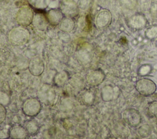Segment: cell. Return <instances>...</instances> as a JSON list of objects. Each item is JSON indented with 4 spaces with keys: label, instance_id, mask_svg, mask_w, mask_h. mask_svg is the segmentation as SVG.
I'll return each instance as SVG.
<instances>
[{
    "label": "cell",
    "instance_id": "cell-1",
    "mask_svg": "<svg viewBox=\"0 0 157 139\" xmlns=\"http://www.w3.org/2000/svg\"><path fill=\"white\" fill-rule=\"evenodd\" d=\"M8 39L12 45H21L28 42L29 39V32L25 26L19 25L10 31Z\"/></svg>",
    "mask_w": 157,
    "mask_h": 139
},
{
    "label": "cell",
    "instance_id": "cell-2",
    "mask_svg": "<svg viewBox=\"0 0 157 139\" xmlns=\"http://www.w3.org/2000/svg\"><path fill=\"white\" fill-rule=\"evenodd\" d=\"M37 97L46 105H53L56 99V93L53 86L48 83L43 84L39 89Z\"/></svg>",
    "mask_w": 157,
    "mask_h": 139
},
{
    "label": "cell",
    "instance_id": "cell-3",
    "mask_svg": "<svg viewBox=\"0 0 157 139\" xmlns=\"http://www.w3.org/2000/svg\"><path fill=\"white\" fill-rule=\"evenodd\" d=\"M21 110L25 116H36L42 110V102L38 97L28 98L23 103Z\"/></svg>",
    "mask_w": 157,
    "mask_h": 139
},
{
    "label": "cell",
    "instance_id": "cell-4",
    "mask_svg": "<svg viewBox=\"0 0 157 139\" xmlns=\"http://www.w3.org/2000/svg\"><path fill=\"white\" fill-rule=\"evenodd\" d=\"M135 88L140 95L148 96L155 92L156 85L152 80L148 78H142L136 81Z\"/></svg>",
    "mask_w": 157,
    "mask_h": 139
},
{
    "label": "cell",
    "instance_id": "cell-5",
    "mask_svg": "<svg viewBox=\"0 0 157 139\" xmlns=\"http://www.w3.org/2000/svg\"><path fill=\"white\" fill-rule=\"evenodd\" d=\"M34 15V13L30 6H24L17 11L15 20L20 26L26 27L32 23Z\"/></svg>",
    "mask_w": 157,
    "mask_h": 139
},
{
    "label": "cell",
    "instance_id": "cell-6",
    "mask_svg": "<svg viewBox=\"0 0 157 139\" xmlns=\"http://www.w3.org/2000/svg\"><path fill=\"white\" fill-rule=\"evenodd\" d=\"M122 116L125 123L132 127H138L142 122L141 115L135 108H129L126 109L123 111Z\"/></svg>",
    "mask_w": 157,
    "mask_h": 139
},
{
    "label": "cell",
    "instance_id": "cell-7",
    "mask_svg": "<svg viewBox=\"0 0 157 139\" xmlns=\"http://www.w3.org/2000/svg\"><path fill=\"white\" fill-rule=\"evenodd\" d=\"M59 9L64 17L74 18L78 15V6L74 0H62Z\"/></svg>",
    "mask_w": 157,
    "mask_h": 139
},
{
    "label": "cell",
    "instance_id": "cell-8",
    "mask_svg": "<svg viewBox=\"0 0 157 139\" xmlns=\"http://www.w3.org/2000/svg\"><path fill=\"white\" fill-rule=\"evenodd\" d=\"M112 20V15L110 11L107 9H102L96 14L94 19V24L98 28L103 29L109 26Z\"/></svg>",
    "mask_w": 157,
    "mask_h": 139
},
{
    "label": "cell",
    "instance_id": "cell-9",
    "mask_svg": "<svg viewBox=\"0 0 157 139\" xmlns=\"http://www.w3.org/2000/svg\"><path fill=\"white\" fill-rule=\"evenodd\" d=\"M105 74L100 69L90 70L86 75V83L91 87H96L100 85L105 80Z\"/></svg>",
    "mask_w": 157,
    "mask_h": 139
},
{
    "label": "cell",
    "instance_id": "cell-10",
    "mask_svg": "<svg viewBox=\"0 0 157 139\" xmlns=\"http://www.w3.org/2000/svg\"><path fill=\"white\" fill-rule=\"evenodd\" d=\"M96 91L94 87L85 89L79 92L77 95V99L78 102L85 106L92 105L96 100Z\"/></svg>",
    "mask_w": 157,
    "mask_h": 139
},
{
    "label": "cell",
    "instance_id": "cell-11",
    "mask_svg": "<svg viewBox=\"0 0 157 139\" xmlns=\"http://www.w3.org/2000/svg\"><path fill=\"white\" fill-rule=\"evenodd\" d=\"M148 24L145 16L140 13H136L128 19V25L132 29L141 30L144 29Z\"/></svg>",
    "mask_w": 157,
    "mask_h": 139
},
{
    "label": "cell",
    "instance_id": "cell-12",
    "mask_svg": "<svg viewBox=\"0 0 157 139\" xmlns=\"http://www.w3.org/2000/svg\"><path fill=\"white\" fill-rule=\"evenodd\" d=\"M120 91L117 86L112 85H106L101 91V96L104 102H111L118 97Z\"/></svg>",
    "mask_w": 157,
    "mask_h": 139
},
{
    "label": "cell",
    "instance_id": "cell-13",
    "mask_svg": "<svg viewBox=\"0 0 157 139\" xmlns=\"http://www.w3.org/2000/svg\"><path fill=\"white\" fill-rule=\"evenodd\" d=\"M44 69L45 66L44 61L40 57H34L29 61L28 70L31 75L36 77L40 76L43 73Z\"/></svg>",
    "mask_w": 157,
    "mask_h": 139
},
{
    "label": "cell",
    "instance_id": "cell-14",
    "mask_svg": "<svg viewBox=\"0 0 157 139\" xmlns=\"http://www.w3.org/2000/svg\"><path fill=\"white\" fill-rule=\"evenodd\" d=\"M45 15L49 24L53 26H58V24L64 17L59 8H54L50 9L47 12Z\"/></svg>",
    "mask_w": 157,
    "mask_h": 139
},
{
    "label": "cell",
    "instance_id": "cell-15",
    "mask_svg": "<svg viewBox=\"0 0 157 139\" xmlns=\"http://www.w3.org/2000/svg\"><path fill=\"white\" fill-rule=\"evenodd\" d=\"M32 24L36 29L41 31H45L49 24L45 14L40 12L34 15Z\"/></svg>",
    "mask_w": 157,
    "mask_h": 139
},
{
    "label": "cell",
    "instance_id": "cell-16",
    "mask_svg": "<svg viewBox=\"0 0 157 139\" xmlns=\"http://www.w3.org/2000/svg\"><path fill=\"white\" fill-rule=\"evenodd\" d=\"M10 138L13 139H26L29 135L25 126L21 125H15L9 129Z\"/></svg>",
    "mask_w": 157,
    "mask_h": 139
},
{
    "label": "cell",
    "instance_id": "cell-17",
    "mask_svg": "<svg viewBox=\"0 0 157 139\" xmlns=\"http://www.w3.org/2000/svg\"><path fill=\"white\" fill-rule=\"evenodd\" d=\"M69 78V74L66 70L56 72L53 78V83L55 86L61 87L64 86Z\"/></svg>",
    "mask_w": 157,
    "mask_h": 139
},
{
    "label": "cell",
    "instance_id": "cell-18",
    "mask_svg": "<svg viewBox=\"0 0 157 139\" xmlns=\"http://www.w3.org/2000/svg\"><path fill=\"white\" fill-rule=\"evenodd\" d=\"M58 27L59 29L64 32H70L73 31L75 28V21L72 18L64 17L58 24Z\"/></svg>",
    "mask_w": 157,
    "mask_h": 139
},
{
    "label": "cell",
    "instance_id": "cell-19",
    "mask_svg": "<svg viewBox=\"0 0 157 139\" xmlns=\"http://www.w3.org/2000/svg\"><path fill=\"white\" fill-rule=\"evenodd\" d=\"M76 58L82 64H87L91 61L92 54L88 50L82 48L77 51Z\"/></svg>",
    "mask_w": 157,
    "mask_h": 139
},
{
    "label": "cell",
    "instance_id": "cell-20",
    "mask_svg": "<svg viewBox=\"0 0 157 139\" xmlns=\"http://www.w3.org/2000/svg\"><path fill=\"white\" fill-rule=\"evenodd\" d=\"M25 127L26 128L28 133L30 136L36 135L39 131L40 126L38 122L35 119H31L28 121L25 124Z\"/></svg>",
    "mask_w": 157,
    "mask_h": 139
},
{
    "label": "cell",
    "instance_id": "cell-21",
    "mask_svg": "<svg viewBox=\"0 0 157 139\" xmlns=\"http://www.w3.org/2000/svg\"><path fill=\"white\" fill-rule=\"evenodd\" d=\"M145 36L150 40L157 38V25H152L149 26L145 31Z\"/></svg>",
    "mask_w": 157,
    "mask_h": 139
},
{
    "label": "cell",
    "instance_id": "cell-22",
    "mask_svg": "<svg viewBox=\"0 0 157 139\" xmlns=\"http://www.w3.org/2000/svg\"><path fill=\"white\" fill-rule=\"evenodd\" d=\"M137 132L141 137H147L149 136L151 133V127L147 124H143L138 127Z\"/></svg>",
    "mask_w": 157,
    "mask_h": 139
},
{
    "label": "cell",
    "instance_id": "cell-23",
    "mask_svg": "<svg viewBox=\"0 0 157 139\" xmlns=\"http://www.w3.org/2000/svg\"><path fill=\"white\" fill-rule=\"evenodd\" d=\"M147 110L151 116L157 118V100L150 102L148 105Z\"/></svg>",
    "mask_w": 157,
    "mask_h": 139
},
{
    "label": "cell",
    "instance_id": "cell-24",
    "mask_svg": "<svg viewBox=\"0 0 157 139\" xmlns=\"http://www.w3.org/2000/svg\"><path fill=\"white\" fill-rule=\"evenodd\" d=\"M10 102V98L9 96L5 92L0 91V103L4 106L8 105Z\"/></svg>",
    "mask_w": 157,
    "mask_h": 139
},
{
    "label": "cell",
    "instance_id": "cell-25",
    "mask_svg": "<svg viewBox=\"0 0 157 139\" xmlns=\"http://www.w3.org/2000/svg\"><path fill=\"white\" fill-rule=\"evenodd\" d=\"M7 115V110L6 106L0 103V125H1L6 120Z\"/></svg>",
    "mask_w": 157,
    "mask_h": 139
},
{
    "label": "cell",
    "instance_id": "cell-26",
    "mask_svg": "<svg viewBox=\"0 0 157 139\" xmlns=\"http://www.w3.org/2000/svg\"><path fill=\"white\" fill-rule=\"evenodd\" d=\"M10 138L9 129L3 128L0 130V139H7Z\"/></svg>",
    "mask_w": 157,
    "mask_h": 139
},
{
    "label": "cell",
    "instance_id": "cell-27",
    "mask_svg": "<svg viewBox=\"0 0 157 139\" xmlns=\"http://www.w3.org/2000/svg\"><path fill=\"white\" fill-rule=\"evenodd\" d=\"M155 45H156V47H157V39H156V42H155Z\"/></svg>",
    "mask_w": 157,
    "mask_h": 139
},
{
    "label": "cell",
    "instance_id": "cell-28",
    "mask_svg": "<svg viewBox=\"0 0 157 139\" xmlns=\"http://www.w3.org/2000/svg\"><path fill=\"white\" fill-rule=\"evenodd\" d=\"M3 1V0H0V2H1V1Z\"/></svg>",
    "mask_w": 157,
    "mask_h": 139
},
{
    "label": "cell",
    "instance_id": "cell-29",
    "mask_svg": "<svg viewBox=\"0 0 157 139\" xmlns=\"http://www.w3.org/2000/svg\"><path fill=\"white\" fill-rule=\"evenodd\" d=\"M151 1H155V0H151Z\"/></svg>",
    "mask_w": 157,
    "mask_h": 139
},
{
    "label": "cell",
    "instance_id": "cell-30",
    "mask_svg": "<svg viewBox=\"0 0 157 139\" xmlns=\"http://www.w3.org/2000/svg\"><path fill=\"white\" fill-rule=\"evenodd\" d=\"M53 1H55V0H53Z\"/></svg>",
    "mask_w": 157,
    "mask_h": 139
}]
</instances>
